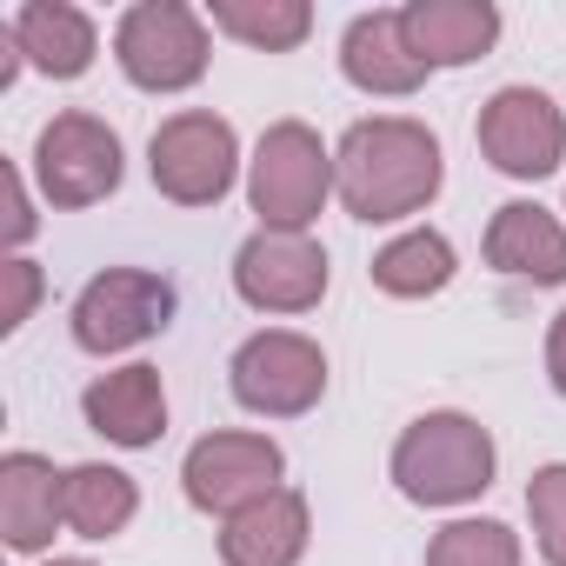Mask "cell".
I'll list each match as a JSON object with an SVG mask.
<instances>
[{
  "label": "cell",
  "mask_w": 566,
  "mask_h": 566,
  "mask_svg": "<svg viewBox=\"0 0 566 566\" xmlns=\"http://www.w3.org/2000/svg\"><path fill=\"white\" fill-rule=\"evenodd\" d=\"M440 187H447L440 134L413 114H367L334 140V193L367 227L427 213L440 200Z\"/></svg>",
  "instance_id": "1"
},
{
  "label": "cell",
  "mask_w": 566,
  "mask_h": 566,
  "mask_svg": "<svg viewBox=\"0 0 566 566\" xmlns=\"http://www.w3.org/2000/svg\"><path fill=\"white\" fill-rule=\"evenodd\" d=\"M493 467H500L493 433H486L473 413H460V407L420 413V420L394 440V453H387V473H394L400 500L433 506V513L473 506V500L493 486Z\"/></svg>",
  "instance_id": "2"
},
{
  "label": "cell",
  "mask_w": 566,
  "mask_h": 566,
  "mask_svg": "<svg viewBox=\"0 0 566 566\" xmlns=\"http://www.w3.org/2000/svg\"><path fill=\"white\" fill-rule=\"evenodd\" d=\"M334 200V147L307 120H273L247 160V207L266 233H314Z\"/></svg>",
  "instance_id": "3"
},
{
  "label": "cell",
  "mask_w": 566,
  "mask_h": 566,
  "mask_svg": "<svg viewBox=\"0 0 566 566\" xmlns=\"http://www.w3.org/2000/svg\"><path fill=\"white\" fill-rule=\"evenodd\" d=\"M114 61L140 94H187L213 67L207 14H193L187 0H134L114 21Z\"/></svg>",
  "instance_id": "4"
},
{
  "label": "cell",
  "mask_w": 566,
  "mask_h": 566,
  "mask_svg": "<svg viewBox=\"0 0 566 566\" xmlns=\"http://www.w3.org/2000/svg\"><path fill=\"white\" fill-rule=\"evenodd\" d=\"M174 314H180V294H174L167 273H154V266H107L74 294L67 334H74L81 354L114 360V354H134V347L160 340L174 327Z\"/></svg>",
  "instance_id": "5"
},
{
  "label": "cell",
  "mask_w": 566,
  "mask_h": 566,
  "mask_svg": "<svg viewBox=\"0 0 566 566\" xmlns=\"http://www.w3.org/2000/svg\"><path fill=\"white\" fill-rule=\"evenodd\" d=\"M227 387L253 420H301L327 400V354L301 327H260L233 347Z\"/></svg>",
  "instance_id": "6"
},
{
  "label": "cell",
  "mask_w": 566,
  "mask_h": 566,
  "mask_svg": "<svg viewBox=\"0 0 566 566\" xmlns=\"http://www.w3.org/2000/svg\"><path fill=\"white\" fill-rule=\"evenodd\" d=\"M147 174L174 207H220L240 180V134L213 107H180L147 140Z\"/></svg>",
  "instance_id": "7"
},
{
  "label": "cell",
  "mask_w": 566,
  "mask_h": 566,
  "mask_svg": "<svg viewBox=\"0 0 566 566\" xmlns=\"http://www.w3.org/2000/svg\"><path fill=\"white\" fill-rule=\"evenodd\" d=\"M120 174H127V147L87 107H67L34 134V187H41L48 207H67V213L101 207L120 187Z\"/></svg>",
  "instance_id": "8"
},
{
  "label": "cell",
  "mask_w": 566,
  "mask_h": 566,
  "mask_svg": "<svg viewBox=\"0 0 566 566\" xmlns=\"http://www.w3.org/2000/svg\"><path fill=\"white\" fill-rule=\"evenodd\" d=\"M287 480V453L266 433H247V427H220V433H200L180 460V493L193 513H213V520H233L240 506L280 493Z\"/></svg>",
  "instance_id": "9"
},
{
  "label": "cell",
  "mask_w": 566,
  "mask_h": 566,
  "mask_svg": "<svg viewBox=\"0 0 566 566\" xmlns=\"http://www.w3.org/2000/svg\"><path fill=\"white\" fill-rule=\"evenodd\" d=\"M327 247L314 233H266L253 227L240 247H233V294L253 307V314H280V321H294V314H314L327 301Z\"/></svg>",
  "instance_id": "10"
},
{
  "label": "cell",
  "mask_w": 566,
  "mask_h": 566,
  "mask_svg": "<svg viewBox=\"0 0 566 566\" xmlns=\"http://www.w3.org/2000/svg\"><path fill=\"white\" fill-rule=\"evenodd\" d=\"M473 140H480L486 167L506 174V180H546V174L566 167V114L539 87H500L480 107Z\"/></svg>",
  "instance_id": "11"
},
{
  "label": "cell",
  "mask_w": 566,
  "mask_h": 566,
  "mask_svg": "<svg viewBox=\"0 0 566 566\" xmlns=\"http://www.w3.org/2000/svg\"><path fill=\"white\" fill-rule=\"evenodd\" d=\"M81 420H87L107 447H127V453L160 447V433H167V387H160V367L127 360V367H114V374H94V380L81 387Z\"/></svg>",
  "instance_id": "12"
},
{
  "label": "cell",
  "mask_w": 566,
  "mask_h": 566,
  "mask_svg": "<svg viewBox=\"0 0 566 566\" xmlns=\"http://www.w3.org/2000/svg\"><path fill=\"white\" fill-rule=\"evenodd\" d=\"M307 546H314V506L301 486H280L220 520V566H301Z\"/></svg>",
  "instance_id": "13"
},
{
  "label": "cell",
  "mask_w": 566,
  "mask_h": 566,
  "mask_svg": "<svg viewBox=\"0 0 566 566\" xmlns=\"http://www.w3.org/2000/svg\"><path fill=\"white\" fill-rule=\"evenodd\" d=\"M486 266L506 280H533V287H566V220L539 200H506L486 220L480 240Z\"/></svg>",
  "instance_id": "14"
},
{
  "label": "cell",
  "mask_w": 566,
  "mask_h": 566,
  "mask_svg": "<svg viewBox=\"0 0 566 566\" xmlns=\"http://www.w3.org/2000/svg\"><path fill=\"white\" fill-rule=\"evenodd\" d=\"M400 34H407L413 61L427 74L473 67L500 41V8H493V0H407V8H400Z\"/></svg>",
  "instance_id": "15"
},
{
  "label": "cell",
  "mask_w": 566,
  "mask_h": 566,
  "mask_svg": "<svg viewBox=\"0 0 566 566\" xmlns=\"http://www.w3.org/2000/svg\"><path fill=\"white\" fill-rule=\"evenodd\" d=\"M61 486H67V467H54L48 453L14 447L0 460V539H8V553H48L54 546V533L67 526Z\"/></svg>",
  "instance_id": "16"
},
{
  "label": "cell",
  "mask_w": 566,
  "mask_h": 566,
  "mask_svg": "<svg viewBox=\"0 0 566 566\" xmlns=\"http://www.w3.org/2000/svg\"><path fill=\"white\" fill-rule=\"evenodd\" d=\"M340 74L347 87L374 94V101H407L427 87V67L413 61L407 34H400V8H374V14H354L347 34H340Z\"/></svg>",
  "instance_id": "17"
},
{
  "label": "cell",
  "mask_w": 566,
  "mask_h": 566,
  "mask_svg": "<svg viewBox=\"0 0 566 566\" xmlns=\"http://www.w3.org/2000/svg\"><path fill=\"white\" fill-rule=\"evenodd\" d=\"M14 34H21L28 67L48 74V81H81L101 61V28H94L87 8H74V0H21Z\"/></svg>",
  "instance_id": "18"
},
{
  "label": "cell",
  "mask_w": 566,
  "mask_h": 566,
  "mask_svg": "<svg viewBox=\"0 0 566 566\" xmlns=\"http://www.w3.org/2000/svg\"><path fill=\"white\" fill-rule=\"evenodd\" d=\"M453 273H460V253H453V240H447L440 227H407V233H394V240L374 253V266H367V280H374L387 301H433V294L453 287Z\"/></svg>",
  "instance_id": "19"
},
{
  "label": "cell",
  "mask_w": 566,
  "mask_h": 566,
  "mask_svg": "<svg viewBox=\"0 0 566 566\" xmlns=\"http://www.w3.org/2000/svg\"><path fill=\"white\" fill-rule=\"evenodd\" d=\"M61 506H67V533H81V539H114V533L134 526L140 486H134V473H120V467H107V460H81V467H67Z\"/></svg>",
  "instance_id": "20"
},
{
  "label": "cell",
  "mask_w": 566,
  "mask_h": 566,
  "mask_svg": "<svg viewBox=\"0 0 566 566\" xmlns=\"http://www.w3.org/2000/svg\"><path fill=\"white\" fill-rule=\"evenodd\" d=\"M207 28L253 54H294L314 34V8L307 0H207Z\"/></svg>",
  "instance_id": "21"
},
{
  "label": "cell",
  "mask_w": 566,
  "mask_h": 566,
  "mask_svg": "<svg viewBox=\"0 0 566 566\" xmlns=\"http://www.w3.org/2000/svg\"><path fill=\"white\" fill-rule=\"evenodd\" d=\"M526 546L506 520H447L427 539V566H520Z\"/></svg>",
  "instance_id": "22"
},
{
  "label": "cell",
  "mask_w": 566,
  "mask_h": 566,
  "mask_svg": "<svg viewBox=\"0 0 566 566\" xmlns=\"http://www.w3.org/2000/svg\"><path fill=\"white\" fill-rule=\"evenodd\" d=\"M526 520H533V546L546 566H566V460L533 467L526 480Z\"/></svg>",
  "instance_id": "23"
},
{
  "label": "cell",
  "mask_w": 566,
  "mask_h": 566,
  "mask_svg": "<svg viewBox=\"0 0 566 566\" xmlns=\"http://www.w3.org/2000/svg\"><path fill=\"white\" fill-rule=\"evenodd\" d=\"M0 280H8V307H0V334H21V327L34 321L41 294H48V273H41V260H28V253H8V260H0Z\"/></svg>",
  "instance_id": "24"
},
{
  "label": "cell",
  "mask_w": 566,
  "mask_h": 566,
  "mask_svg": "<svg viewBox=\"0 0 566 566\" xmlns=\"http://www.w3.org/2000/svg\"><path fill=\"white\" fill-rule=\"evenodd\" d=\"M0 193H8V220H0V233H8V247L21 253L28 240H34V227H41V213H34V193H28V174L8 160L0 167Z\"/></svg>",
  "instance_id": "25"
},
{
  "label": "cell",
  "mask_w": 566,
  "mask_h": 566,
  "mask_svg": "<svg viewBox=\"0 0 566 566\" xmlns=\"http://www.w3.org/2000/svg\"><path fill=\"white\" fill-rule=\"evenodd\" d=\"M546 387L566 400V307H559L553 327H546Z\"/></svg>",
  "instance_id": "26"
},
{
  "label": "cell",
  "mask_w": 566,
  "mask_h": 566,
  "mask_svg": "<svg viewBox=\"0 0 566 566\" xmlns=\"http://www.w3.org/2000/svg\"><path fill=\"white\" fill-rule=\"evenodd\" d=\"M41 566H94L87 553H54V559H41Z\"/></svg>",
  "instance_id": "27"
}]
</instances>
